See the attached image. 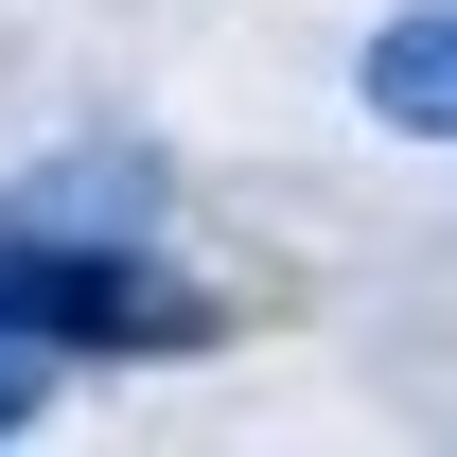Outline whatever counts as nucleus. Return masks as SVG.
Instances as JSON below:
<instances>
[{"instance_id": "1", "label": "nucleus", "mask_w": 457, "mask_h": 457, "mask_svg": "<svg viewBox=\"0 0 457 457\" xmlns=\"http://www.w3.org/2000/svg\"><path fill=\"white\" fill-rule=\"evenodd\" d=\"M352 88H370V123H404V141H457V0H404L387 36L352 54Z\"/></svg>"}, {"instance_id": "2", "label": "nucleus", "mask_w": 457, "mask_h": 457, "mask_svg": "<svg viewBox=\"0 0 457 457\" xmlns=\"http://www.w3.org/2000/svg\"><path fill=\"white\" fill-rule=\"evenodd\" d=\"M36 404H54V352L18 335V299H0V440H18V422H36Z\"/></svg>"}]
</instances>
